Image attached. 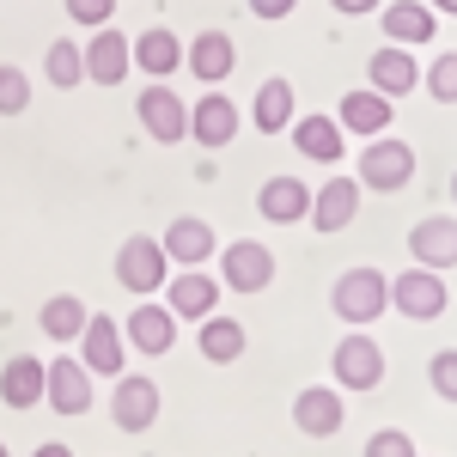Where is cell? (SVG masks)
Returning <instances> with one entry per match:
<instances>
[{
	"label": "cell",
	"instance_id": "1",
	"mask_svg": "<svg viewBox=\"0 0 457 457\" xmlns=\"http://www.w3.org/2000/svg\"><path fill=\"white\" fill-rule=\"evenodd\" d=\"M329 305H336V317H342L348 329H366V323H378V317L390 312V281L378 269H348V275H336Z\"/></svg>",
	"mask_w": 457,
	"mask_h": 457
},
{
	"label": "cell",
	"instance_id": "2",
	"mask_svg": "<svg viewBox=\"0 0 457 457\" xmlns=\"http://www.w3.org/2000/svg\"><path fill=\"white\" fill-rule=\"evenodd\" d=\"M415 177V146L396 141V135H372V146H360V165H353V183L360 189H378V195H390V189H403Z\"/></svg>",
	"mask_w": 457,
	"mask_h": 457
},
{
	"label": "cell",
	"instance_id": "3",
	"mask_svg": "<svg viewBox=\"0 0 457 457\" xmlns=\"http://www.w3.org/2000/svg\"><path fill=\"white\" fill-rule=\"evenodd\" d=\"M79 366H86L92 378H122V366H129V342H122V323H116L110 312L86 317V329H79Z\"/></svg>",
	"mask_w": 457,
	"mask_h": 457
},
{
	"label": "cell",
	"instance_id": "4",
	"mask_svg": "<svg viewBox=\"0 0 457 457\" xmlns=\"http://www.w3.org/2000/svg\"><path fill=\"white\" fill-rule=\"evenodd\" d=\"M116 281H122V293H165V281H171L165 245L159 238H129L116 250Z\"/></svg>",
	"mask_w": 457,
	"mask_h": 457
},
{
	"label": "cell",
	"instance_id": "5",
	"mask_svg": "<svg viewBox=\"0 0 457 457\" xmlns=\"http://www.w3.org/2000/svg\"><path fill=\"white\" fill-rule=\"evenodd\" d=\"M275 281V250L256 245V238H238V245L220 250V287L226 293H269Z\"/></svg>",
	"mask_w": 457,
	"mask_h": 457
},
{
	"label": "cell",
	"instance_id": "6",
	"mask_svg": "<svg viewBox=\"0 0 457 457\" xmlns=\"http://www.w3.org/2000/svg\"><path fill=\"white\" fill-rule=\"evenodd\" d=\"M445 305H452V293H445V275H433V269H403L390 281V312H403L409 323H433Z\"/></svg>",
	"mask_w": 457,
	"mask_h": 457
},
{
	"label": "cell",
	"instance_id": "7",
	"mask_svg": "<svg viewBox=\"0 0 457 457\" xmlns=\"http://www.w3.org/2000/svg\"><path fill=\"white\" fill-rule=\"evenodd\" d=\"M329 372H336V390H378V385H385V348H378L372 336L353 329L348 342H336Z\"/></svg>",
	"mask_w": 457,
	"mask_h": 457
},
{
	"label": "cell",
	"instance_id": "8",
	"mask_svg": "<svg viewBox=\"0 0 457 457\" xmlns=\"http://www.w3.org/2000/svg\"><path fill=\"white\" fill-rule=\"evenodd\" d=\"M135 116H141V129L153 135L159 146H177V141H189V104L177 98L165 79H153L141 98H135Z\"/></svg>",
	"mask_w": 457,
	"mask_h": 457
},
{
	"label": "cell",
	"instance_id": "9",
	"mask_svg": "<svg viewBox=\"0 0 457 457\" xmlns=\"http://www.w3.org/2000/svg\"><path fill=\"white\" fill-rule=\"evenodd\" d=\"M43 403L55 409V415H86L92 409V372L79 366V360H43Z\"/></svg>",
	"mask_w": 457,
	"mask_h": 457
},
{
	"label": "cell",
	"instance_id": "10",
	"mask_svg": "<svg viewBox=\"0 0 457 457\" xmlns=\"http://www.w3.org/2000/svg\"><path fill=\"white\" fill-rule=\"evenodd\" d=\"M342 421H348V403H342L336 385H305L293 396V427H299L305 439H336Z\"/></svg>",
	"mask_w": 457,
	"mask_h": 457
},
{
	"label": "cell",
	"instance_id": "11",
	"mask_svg": "<svg viewBox=\"0 0 457 457\" xmlns=\"http://www.w3.org/2000/svg\"><path fill=\"white\" fill-rule=\"evenodd\" d=\"M79 55H86V86H122L129 68H135V55H129V37L116 31V25H98L92 43H79Z\"/></svg>",
	"mask_w": 457,
	"mask_h": 457
},
{
	"label": "cell",
	"instance_id": "12",
	"mask_svg": "<svg viewBox=\"0 0 457 457\" xmlns=\"http://www.w3.org/2000/svg\"><path fill=\"white\" fill-rule=\"evenodd\" d=\"M110 421L122 427V433H146V427H159V385L141 378V372H122L116 390H110Z\"/></svg>",
	"mask_w": 457,
	"mask_h": 457
},
{
	"label": "cell",
	"instance_id": "13",
	"mask_svg": "<svg viewBox=\"0 0 457 457\" xmlns=\"http://www.w3.org/2000/svg\"><path fill=\"white\" fill-rule=\"evenodd\" d=\"M238 129H245V116H238V104H232L220 86H208V92L189 104V141L195 146H232Z\"/></svg>",
	"mask_w": 457,
	"mask_h": 457
},
{
	"label": "cell",
	"instance_id": "14",
	"mask_svg": "<svg viewBox=\"0 0 457 457\" xmlns=\"http://www.w3.org/2000/svg\"><path fill=\"white\" fill-rule=\"evenodd\" d=\"M409 256H415V269H433V275L457 269V220L452 213H427V220H415Z\"/></svg>",
	"mask_w": 457,
	"mask_h": 457
},
{
	"label": "cell",
	"instance_id": "15",
	"mask_svg": "<svg viewBox=\"0 0 457 457\" xmlns=\"http://www.w3.org/2000/svg\"><path fill=\"white\" fill-rule=\"evenodd\" d=\"M353 213H360V183L353 177H329L323 189H312V208H305V220H312V232H348Z\"/></svg>",
	"mask_w": 457,
	"mask_h": 457
},
{
	"label": "cell",
	"instance_id": "16",
	"mask_svg": "<svg viewBox=\"0 0 457 457\" xmlns=\"http://www.w3.org/2000/svg\"><path fill=\"white\" fill-rule=\"evenodd\" d=\"M378 25H385V37L396 49H421L439 31V12L427 0H390V6H378Z\"/></svg>",
	"mask_w": 457,
	"mask_h": 457
},
{
	"label": "cell",
	"instance_id": "17",
	"mask_svg": "<svg viewBox=\"0 0 457 457\" xmlns=\"http://www.w3.org/2000/svg\"><path fill=\"white\" fill-rule=\"evenodd\" d=\"M220 293H226V287L213 281L208 269H183V275L165 281V312H171V317H195V323H202V317H213Z\"/></svg>",
	"mask_w": 457,
	"mask_h": 457
},
{
	"label": "cell",
	"instance_id": "18",
	"mask_svg": "<svg viewBox=\"0 0 457 457\" xmlns=\"http://www.w3.org/2000/svg\"><path fill=\"white\" fill-rule=\"evenodd\" d=\"M366 86H372L378 98L396 104V98H409V92L421 86V68H415V55H409V49H396V43H390V49H372V62H366Z\"/></svg>",
	"mask_w": 457,
	"mask_h": 457
},
{
	"label": "cell",
	"instance_id": "19",
	"mask_svg": "<svg viewBox=\"0 0 457 457\" xmlns=\"http://www.w3.org/2000/svg\"><path fill=\"white\" fill-rule=\"evenodd\" d=\"M390 116H396V104L390 98H378L372 86H360V92H348L342 104H336V129L342 135H390Z\"/></svg>",
	"mask_w": 457,
	"mask_h": 457
},
{
	"label": "cell",
	"instance_id": "20",
	"mask_svg": "<svg viewBox=\"0 0 457 457\" xmlns=\"http://www.w3.org/2000/svg\"><path fill=\"white\" fill-rule=\"evenodd\" d=\"M122 342L159 360V353H171V342H177V317L165 312V305H153V299H141V305L129 312V323H122Z\"/></svg>",
	"mask_w": 457,
	"mask_h": 457
},
{
	"label": "cell",
	"instance_id": "21",
	"mask_svg": "<svg viewBox=\"0 0 457 457\" xmlns=\"http://www.w3.org/2000/svg\"><path fill=\"white\" fill-rule=\"evenodd\" d=\"M183 68L195 73L202 86H226L232 68H238V49H232V37H226V31H202L189 49H183Z\"/></svg>",
	"mask_w": 457,
	"mask_h": 457
},
{
	"label": "cell",
	"instance_id": "22",
	"mask_svg": "<svg viewBox=\"0 0 457 457\" xmlns=\"http://www.w3.org/2000/svg\"><path fill=\"white\" fill-rule=\"evenodd\" d=\"M287 135H293V146H299L305 159H317V165H336V159L348 153V146H342V129H336V116H312V110H305V116L287 122Z\"/></svg>",
	"mask_w": 457,
	"mask_h": 457
},
{
	"label": "cell",
	"instance_id": "23",
	"mask_svg": "<svg viewBox=\"0 0 457 457\" xmlns=\"http://www.w3.org/2000/svg\"><path fill=\"white\" fill-rule=\"evenodd\" d=\"M256 208H262L269 226H299L305 208H312V189H305L299 177H269V183L256 189Z\"/></svg>",
	"mask_w": 457,
	"mask_h": 457
},
{
	"label": "cell",
	"instance_id": "24",
	"mask_svg": "<svg viewBox=\"0 0 457 457\" xmlns=\"http://www.w3.org/2000/svg\"><path fill=\"white\" fill-rule=\"evenodd\" d=\"M159 245H165V256H171V262H183V269H202V262H208V250L220 245V238H213L208 220L183 213V220H171V226H165V238H159Z\"/></svg>",
	"mask_w": 457,
	"mask_h": 457
},
{
	"label": "cell",
	"instance_id": "25",
	"mask_svg": "<svg viewBox=\"0 0 457 457\" xmlns=\"http://www.w3.org/2000/svg\"><path fill=\"white\" fill-rule=\"evenodd\" d=\"M0 403L6 409H37L43 403V360L37 353H12L0 366Z\"/></svg>",
	"mask_w": 457,
	"mask_h": 457
},
{
	"label": "cell",
	"instance_id": "26",
	"mask_svg": "<svg viewBox=\"0 0 457 457\" xmlns=\"http://www.w3.org/2000/svg\"><path fill=\"white\" fill-rule=\"evenodd\" d=\"M129 55H135V68L153 73V79H171V73L183 68V43H177L165 25H153L146 37H135V43H129Z\"/></svg>",
	"mask_w": 457,
	"mask_h": 457
},
{
	"label": "cell",
	"instance_id": "27",
	"mask_svg": "<svg viewBox=\"0 0 457 457\" xmlns=\"http://www.w3.org/2000/svg\"><path fill=\"white\" fill-rule=\"evenodd\" d=\"M293 116H299V110H293V86H287V79H262V86H256V104H250L256 135H287Z\"/></svg>",
	"mask_w": 457,
	"mask_h": 457
},
{
	"label": "cell",
	"instance_id": "28",
	"mask_svg": "<svg viewBox=\"0 0 457 457\" xmlns=\"http://www.w3.org/2000/svg\"><path fill=\"white\" fill-rule=\"evenodd\" d=\"M245 323H238V317H202V336H195V348H202V360H213V366H232V360H238V353H245Z\"/></svg>",
	"mask_w": 457,
	"mask_h": 457
},
{
	"label": "cell",
	"instance_id": "29",
	"mask_svg": "<svg viewBox=\"0 0 457 457\" xmlns=\"http://www.w3.org/2000/svg\"><path fill=\"white\" fill-rule=\"evenodd\" d=\"M86 299L79 293H55V299H43V312H37V329L49 336V342H79V329H86Z\"/></svg>",
	"mask_w": 457,
	"mask_h": 457
},
{
	"label": "cell",
	"instance_id": "30",
	"mask_svg": "<svg viewBox=\"0 0 457 457\" xmlns=\"http://www.w3.org/2000/svg\"><path fill=\"white\" fill-rule=\"evenodd\" d=\"M43 73L62 86V92H73V86H86V55H79V43H68V37H55L49 43V55H43Z\"/></svg>",
	"mask_w": 457,
	"mask_h": 457
},
{
	"label": "cell",
	"instance_id": "31",
	"mask_svg": "<svg viewBox=\"0 0 457 457\" xmlns=\"http://www.w3.org/2000/svg\"><path fill=\"white\" fill-rule=\"evenodd\" d=\"M421 86H427V98H439V104H457V49H445L433 68L421 73Z\"/></svg>",
	"mask_w": 457,
	"mask_h": 457
},
{
	"label": "cell",
	"instance_id": "32",
	"mask_svg": "<svg viewBox=\"0 0 457 457\" xmlns=\"http://www.w3.org/2000/svg\"><path fill=\"white\" fill-rule=\"evenodd\" d=\"M31 110V79L19 68H0V116H25Z\"/></svg>",
	"mask_w": 457,
	"mask_h": 457
},
{
	"label": "cell",
	"instance_id": "33",
	"mask_svg": "<svg viewBox=\"0 0 457 457\" xmlns=\"http://www.w3.org/2000/svg\"><path fill=\"white\" fill-rule=\"evenodd\" d=\"M427 385L439 390L445 403H457V348H445V353H433V360H427Z\"/></svg>",
	"mask_w": 457,
	"mask_h": 457
},
{
	"label": "cell",
	"instance_id": "34",
	"mask_svg": "<svg viewBox=\"0 0 457 457\" xmlns=\"http://www.w3.org/2000/svg\"><path fill=\"white\" fill-rule=\"evenodd\" d=\"M366 457H421V452H415V439L403 427H385V433L366 439Z\"/></svg>",
	"mask_w": 457,
	"mask_h": 457
},
{
	"label": "cell",
	"instance_id": "35",
	"mask_svg": "<svg viewBox=\"0 0 457 457\" xmlns=\"http://www.w3.org/2000/svg\"><path fill=\"white\" fill-rule=\"evenodd\" d=\"M68 12L79 19V25H92V31H98V25H110V12H116V0H68Z\"/></svg>",
	"mask_w": 457,
	"mask_h": 457
},
{
	"label": "cell",
	"instance_id": "36",
	"mask_svg": "<svg viewBox=\"0 0 457 457\" xmlns=\"http://www.w3.org/2000/svg\"><path fill=\"white\" fill-rule=\"evenodd\" d=\"M293 6H299V0H250V12H256V19H287Z\"/></svg>",
	"mask_w": 457,
	"mask_h": 457
},
{
	"label": "cell",
	"instance_id": "37",
	"mask_svg": "<svg viewBox=\"0 0 457 457\" xmlns=\"http://www.w3.org/2000/svg\"><path fill=\"white\" fill-rule=\"evenodd\" d=\"M329 6H336V12H348V19H366V12H378L385 0H329Z\"/></svg>",
	"mask_w": 457,
	"mask_h": 457
},
{
	"label": "cell",
	"instance_id": "38",
	"mask_svg": "<svg viewBox=\"0 0 457 457\" xmlns=\"http://www.w3.org/2000/svg\"><path fill=\"white\" fill-rule=\"evenodd\" d=\"M31 457H73V452H68V445H55V439H49V445H37Z\"/></svg>",
	"mask_w": 457,
	"mask_h": 457
},
{
	"label": "cell",
	"instance_id": "39",
	"mask_svg": "<svg viewBox=\"0 0 457 457\" xmlns=\"http://www.w3.org/2000/svg\"><path fill=\"white\" fill-rule=\"evenodd\" d=\"M427 6H433V12H452V19H457V0H427Z\"/></svg>",
	"mask_w": 457,
	"mask_h": 457
},
{
	"label": "cell",
	"instance_id": "40",
	"mask_svg": "<svg viewBox=\"0 0 457 457\" xmlns=\"http://www.w3.org/2000/svg\"><path fill=\"white\" fill-rule=\"evenodd\" d=\"M452 202H457V171H452Z\"/></svg>",
	"mask_w": 457,
	"mask_h": 457
},
{
	"label": "cell",
	"instance_id": "41",
	"mask_svg": "<svg viewBox=\"0 0 457 457\" xmlns=\"http://www.w3.org/2000/svg\"><path fill=\"white\" fill-rule=\"evenodd\" d=\"M0 457H12V452H6V439H0Z\"/></svg>",
	"mask_w": 457,
	"mask_h": 457
}]
</instances>
